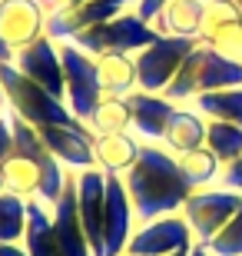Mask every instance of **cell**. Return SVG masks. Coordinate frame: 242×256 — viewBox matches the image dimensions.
<instances>
[{"mask_svg": "<svg viewBox=\"0 0 242 256\" xmlns=\"http://www.w3.org/2000/svg\"><path fill=\"white\" fill-rule=\"evenodd\" d=\"M123 183H126V193L136 210V223L179 213L193 193V186L183 180L176 153H169L163 143H143L140 160L123 176Z\"/></svg>", "mask_w": 242, "mask_h": 256, "instance_id": "1", "label": "cell"}, {"mask_svg": "<svg viewBox=\"0 0 242 256\" xmlns=\"http://www.w3.org/2000/svg\"><path fill=\"white\" fill-rule=\"evenodd\" d=\"M226 86H242V60H233L213 47L196 44V50L183 60L173 84L166 86V96L176 106L193 104L199 94H213Z\"/></svg>", "mask_w": 242, "mask_h": 256, "instance_id": "2", "label": "cell"}, {"mask_svg": "<svg viewBox=\"0 0 242 256\" xmlns=\"http://www.w3.org/2000/svg\"><path fill=\"white\" fill-rule=\"evenodd\" d=\"M0 86H3V106L10 114L23 116L33 126H80L83 120H76L70 114V106L53 96L50 90H43L40 84H33L30 76H23L13 64H0Z\"/></svg>", "mask_w": 242, "mask_h": 256, "instance_id": "3", "label": "cell"}, {"mask_svg": "<svg viewBox=\"0 0 242 256\" xmlns=\"http://www.w3.org/2000/svg\"><path fill=\"white\" fill-rule=\"evenodd\" d=\"M156 37H159L156 27L146 24L136 10H123L116 17L103 20V24L83 30V34H76L70 44H76L80 50L100 57V54H140V50L146 47V44H153Z\"/></svg>", "mask_w": 242, "mask_h": 256, "instance_id": "4", "label": "cell"}, {"mask_svg": "<svg viewBox=\"0 0 242 256\" xmlns=\"http://www.w3.org/2000/svg\"><path fill=\"white\" fill-rule=\"evenodd\" d=\"M199 40L193 37H163L159 34L153 44L133 54L136 60V80H140V90H149V94H166V86L173 84L176 70L183 66V60L196 50Z\"/></svg>", "mask_w": 242, "mask_h": 256, "instance_id": "5", "label": "cell"}, {"mask_svg": "<svg viewBox=\"0 0 242 256\" xmlns=\"http://www.w3.org/2000/svg\"><path fill=\"white\" fill-rule=\"evenodd\" d=\"M60 57H63V86H66V106L76 120H90V114L96 110V104L103 100V86L96 76V57L80 50L76 44H60Z\"/></svg>", "mask_w": 242, "mask_h": 256, "instance_id": "6", "label": "cell"}, {"mask_svg": "<svg viewBox=\"0 0 242 256\" xmlns=\"http://www.w3.org/2000/svg\"><path fill=\"white\" fill-rule=\"evenodd\" d=\"M242 206V193L226 190V186H206V190H193L189 200L183 203V220L189 223L196 243H209L219 230L236 216V210Z\"/></svg>", "mask_w": 242, "mask_h": 256, "instance_id": "7", "label": "cell"}, {"mask_svg": "<svg viewBox=\"0 0 242 256\" xmlns=\"http://www.w3.org/2000/svg\"><path fill=\"white\" fill-rule=\"evenodd\" d=\"M196 236L183 213H169V216H156L149 223H140L136 233L130 236V256H173L179 250H193Z\"/></svg>", "mask_w": 242, "mask_h": 256, "instance_id": "8", "label": "cell"}, {"mask_svg": "<svg viewBox=\"0 0 242 256\" xmlns=\"http://www.w3.org/2000/svg\"><path fill=\"white\" fill-rule=\"evenodd\" d=\"M136 210L126 193L123 176H106V203H103V250L100 256H123L136 233Z\"/></svg>", "mask_w": 242, "mask_h": 256, "instance_id": "9", "label": "cell"}, {"mask_svg": "<svg viewBox=\"0 0 242 256\" xmlns=\"http://www.w3.org/2000/svg\"><path fill=\"white\" fill-rule=\"evenodd\" d=\"M199 44L213 47L233 60H242V10L233 0H206Z\"/></svg>", "mask_w": 242, "mask_h": 256, "instance_id": "10", "label": "cell"}, {"mask_svg": "<svg viewBox=\"0 0 242 256\" xmlns=\"http://www.w3.org/2000/svg\"><path fill=\"white\" fill-rule=\"evenodd\" d=\"M47 34V10L37 0H0V40L17 57Z\"/></svg>", "mask_w": 242, "mask_h": 256, "instance_id": "11", "label": "cell"}, {"mask_svg": "<svg viewBox=\"0 0 242 256\" xmlns=\"http://www.w3.org/2000/svg\"><path fill=\"white\" fill-rule=\"evenodd\" d=\"M13 66H17L23 76H30L33 84H40L43 90H50L53 96L63 100L66 86H63V57H60V40L53 37H43L33 40L30 47H23L13 57ZM66 104V100H63Z\"/></svg>", "mask_w": 242, "mask_h": 256, "instance_id": "12", "label": "cell"}, {"mask_svg": "<svg viewBox=\"0 0 242 256\" xmlns=\"http://www.w3.org/2000/svg\"><path fill=\"white\" fill-rule=\"evenodd\" d=\"M40 140L53 153L56 160L63 163L70 173H80V170H93L96 160H93V140L96 133L90 130L86 124L80 126H56V124H47V126H37Z\"/></svg>", "mask_w": 242, "mask_h": 256, "instance_id": "13", "label": "cell"}, {"mask_svg": "<svg viewBox=\"0 0 242 256\" xmlns=\"http://www.w3.org/2000/svg\"><path fill=\"white\" fill-rule=\"evenodd\" d=\"M76 183V213L86 230V240L93 246V256L103 250V203H106V173L103 170H80L73 173Z\"/></svg>", "mask_w": 242, "mask_h": 256, "instance_id": "14", "label": "cell"}, {"mask_svg": "<svg viewBox=\"0 0 242 256\" xmlns=\"http://www.w3.org/2000/svg\"><path fill=\"white\" fill-rule=\"evenodd\" d=\"M133 114V136H140L143 143H163L169 120L176 114V104L166 94H149V90H133L126 94Z\"/></svg>", "mask_w": 242, "mask_h": 256, "instance_id": "15", "label": "cell"}, {"mask_svg": "<svg viewBox=\"0 0 242 256\" xmlns=\"http://www.w3.org/2000/svg\"><path fill=\"white\" fill-rule=\"evenodd\" d=\"M53 233H56V250L60 256H93V246L86 240V230L76 213V183L70 176L60 203L53 206Z\"/></svg>", "mask_w": 242, "mask_h": 256, "instance_id": "16", "label": "cell"}, {"mask_svg": "<svg viewBox=\"0 0 242 256\" xmlns=\"http://www.w3.org/2000/svg\"><path fill=\"white\" fill-rule=\"evenodd\" d=\"M116 14H123V10H113L106 4H100V0H76V4L56 10V14H47V37L66 44L76 34H83V30L96 27V24L116 17Z\"/></svg>", "mask_w": 242, "mask_h": 256, "instance_id": "17", "label": "cell"}, {"mask_svg": "<svg viewBox=\"0 0 242 256\" xmlns=\"http://www.w3.org/2000/svg\"><path fill=\"white\" fill-rule=\"evenodd\" d=\"M143 140L133 133H103L93 140V160L96 170H103L106 176H126L133 170V163L140 160Z\"/></svg>", "mask_w": 242, "mask_h": 256, "instance_id": "18", "label": "cell"}, {"mask_svg": "<svg viewBox=\"0 0 242 256\" xmlns=\"http://www.w3.org/2000/svg\"><path fill=\"white\" fill-rule=\"evenodd\" d=\"M206 124L209 120L199 110H193L189 104L176 106V114H173L166 133H163V146L169 153H176V156H183L189 150H199V146H206Z\"/></svg>", "mask_w": 242, "mask_h": 256, "instance_id": "19", "label": "cell"}, {"mask_svg": "<svg viewBox=\"0 0 242 256\" xmlns=\"http://www.w3.org/2000/svg\"><path fill=\"white\" fill-rule=\"evenodd\" d=\"M203 10L206 0H166V7L159 10V17L153 20L156 34L163 37H199L203 27Z\"/></svg>", "mask_w": 242, "mask_h": 256, "instance_id": "20", "label": "cell"}, {"mask_svg": "<svg viewBox=\"0 0 242 256\" xmlns=\"http://www.w3.org/2000/svg\"><path fill=\"white\" fill-rule=\"evenodd\" d=\"M20 243L30 256H60L53 233V210H47L40 200H27V226Z\"/></svg>", "mask_w": 242, "mask_h": 256, "instance_id": "21", "label": "cell"}, {"mask_svg": "<svg viewBox=\"0 0 242 256\" xmlns=\"http://www.w3.org/2000/svg\"><path fill=\"white\" fill-rule=\"evenodd\" d=\"M96 76H100L103 94L110 96H126L133 90H140L133 54H100L96 57Z\"/></svg>", "mask_w": 242, "mask_h": 256, "instance_id": "22", "label": "cell"}, {"mask_svg": "<svg viewBox=\"0 0 242 256\" xmlns=\"http://www.w3.org/2000/svg\"><path fill=\"white\" fill-rule=\"evenodd\" d=\"M189 106L199 110L206 120H223V124L242 126V86H226V90H213V94H199Z\"/></svg>", "mask_w": 242, "mask_h": 256, "instance_id": "23", "label": "cell"}, {"mask_svg": "<svg viewBox=\"0 0 242 256\" xmlns=\"http://www.w3.org/2000/svg\"><path fill=\"white\" fill-rule=\"evenodd\" d=\"M86 126L103 136V133H133V114H130V100L126 96H110L103 94V100L96 104V110L90 114Z\"/></svg>", "mask_w": 242, "mask_h": 256, "instance_id": "24", "label": "cell"}, {"mask_svg": "<svg viewBox=\"0 0 242 256\" xmlns=\"http://www.w3.org/2000/svg\"><path fill=\"white\" fill-rule=\"evenodd\" d=\"M179 160V170H183V180L193 186V190H206V186H219V176H223V163L213 156L209 146H199V150H189Z\"/></svg>", "mask_w": 242, "mask_h": 256, "instance_id": "25", "label": "cell"}, {"mask_svg": "<svg viewBox=\"0 0 242 256\" xmlns=\"http://www.w3.org/2000/svg\"><path fill=\"white\" fill-rule=\"evenodd\" d=\"M206 146L213 150V156L219 163H233L242 156V126L223 124V120H209L206 124Z\"/></svg>", "mask_w": 242, "mask_h": 256, "instance_id": "26", "label": "cell"}, {"mask_svg": "<svg viewBox=\"0 0 242 256\" xmlns=\"http://www.w3.org/2000/svg\"><path fill=\"white\" fill-rule=\"evenodd\" d=\"M27 226V200L17 193H0V243H20Z\"/></svg>", "mask_w": 242, "mask_h": 256, "instance_id": "27", "label": "cell"}, {"mask_svg": "<svg viewBox=\"0 0 242 256\" xmlns=\"http://www.w3.org/2000/svg\"><path fill=\"white\" fill-rule=\"evenodd\" d=\"M203 246H209L213 256H242V206L236 210V216L209 243H203Z\"/></svg>", "mask_w": 242, "mask_h": 256, "instance_id": "28", "label": "cell"}, {"mask_svg": "<svg viewBox=\"0 0 242 256\" xmlns=\"http://www.w3.org/2000/svg\"><path fill=\"white\" fill-rule=\"evenodd\" d=\"M219 186H226V190H236L242 193V156L233 163H226L223 166V176H219Z\"/></svg>", "mask_w": 242, "mask_h": 256, "instance_id": "29", "label": "cell"}, {"mask_svg": "<svg viewBox=\"0 0 242 256\" xmlns=\"http://www.w3.org/2000/svg\"><path fill=\"white\" fill-rule=\"evenodd\" d=\"M13 153V126H10L7 110H0V163Z\"/></svg>", "mask_w": 242, "mask_h": 256, "instance_id": "30", "label": "cell"}, {"mask_svg": "<svg viewBox=\"0 0 242 256\" xmlns=\"http://www.w3.org/2000/svg\"><path fill=\"white\" fill-rule=\"evenodd\" d=\"M163 7H166V0H140V4H136V14H140L146 24H153V20L159 17V10H163Z\"/></svg>", "mask_w": 242, "mask_h": 256, "instance_id": "31", "label": "cell"}, {"mask_svg": "<svg viewBox=\"0 0 242 256\" xmlns=\"http://www.w3.org/2000/svg\"><path fill=\"white\" fill-rule=\"evenodd\" d=\"M0 256H30L23 243H0Z\"/></svg>", "mask_w": 242, "mask_h": 256, "instance_id": "32", "label": "cell"}, {"mask_svg": "<svg viewBox=\"0 0 242 256\" xmlns=\"http://www.w3.org/2000/svg\"><path fill=\"white\" fill-rule=\"evenodd\" d=\"M40 7L47 10V14H56V10H63V7H70V4H76V0H37Z\"/></svg>", "mask_w": 242, "mask_h": 256, "instance_id": "33", "label": "cell"}, {"mask_svg": "<svg viewBox=\"0 0 242 256\" xmlns=\"http://www.w3.org/2000/svg\"><path fill=\"white\" fill-rule=\"evenodd\" d=\"M100 4H106V7H113V10H136L140 0H100Z\"/></svg>", "mask_w": 242, "mask_h": 256, "instance_id": "34", "label": "cell"}, {"mask_svg": "<svg viewBox=\"0 0 242 256\" xmlns=\"http://www.w3.org/2000/svg\"><path fill=\"white\" fill-rule=\"evenodd\" d=\"M189 256H213V253H209V246H203V243H196V246L189 250Z\"/></svg>", "mask_w": 242, "mask_h": 256, "instance_id": "35", "label": "cell"}, {"mask_svg": "<svg viewBox=\"0 0 242 256\" xmlns=\"http://www.w3.org/2000/svg\"><path fill=\"white\" fill-rule=\"evenodd\" d=\"M7 190V180H3V163H0V193Z\"/></svg>", "mask_w": 242, "mask_h": 256, "instance_id": "36", "label": "cell"}, {"mask_svg": "<svg viewBox=\"0 0 242 256\" xmlns=\"http://www.w3.org/2000/svg\"><path fill=\"white\" fill-rule=\"evenodd\" d=\"M173 256H189V250H179V253H173Z\"/></svg>", "mask_w": 242, "mask_h": 256, "instance_id": "37", "label": "cell"}, {"mask_svg": "<svg viewBox=\"0 0 242 256\" xmlns=\"http://www.w3.org/2000/svg\"><path fill=\"white\" fill-rule=\"evenodd\" d=\"M0 110H3V86H0Z\"/></svg>", "mask_w": 242, "mask_h": 256, "instance_id": "38", "label": "cell"}, {"mask_svg": "<svg viewBox=\"0 0 242 256\" xmlns=\"http://www.w3.org/2000/svg\"><path fill=\"white\" fill-rule=\"evenodd\" d=\"M233 4H236V7H239V10H242V0H233Z\"/></svg>", "mask_w": 242, "mask_h": 256, "instance_id": "39", "label": "cell"}, {"mask_svg": "<svg viewBox=\"0 0 242 256\" xmlns=\"http://www.w3.org/2000/svg\"><path fill=\"white\" fill-rule=\"evenodd\" d=\"M123 256H130V253H123Z\"/></svg>", "mask_w": 242, "mask_h": 256, "instance_id": "40", "label": "cell"}]
</instances>
